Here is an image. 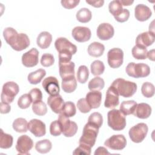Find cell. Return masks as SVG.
<instances>
[{
  "label": "cell",
  "instance_id": "7a4b0ae2",
  "mask_svg": "<svg viewBox=\"0 0 155 155\" xmlns=\"http://www.w3.org/2000/svg\"><path fill=\"white\" fill-rule=\"evenodd\" d=\"M54 47L59 53V62L71 61L72 56L77 51V47L63 37L57 38L54 42Z\"/></svg>",
  "mask_w": 155,
  "mask_h": 155
},
{
  "label": "cell",
  "instance_id": "f6af8a7d",
  "mask_svg": "<svg viewBox=\"0 0 155 155\" xmlns=\"http://www.w3.org/2000/svg\"><path fill=\"white\" fill-rule=\"evenodd\" d=\"M77 107L79 110L82 113H87L91 110V108L87 103L85 98L79 99L77 102Z\"/></svg>",
  "mask_w": 155,
  "mask_h": 155
},
{
  "label": "cell",
  "instance_id": "e575fe53",
  "mask_svg": "<svg viewBox=\"0 0 155 155\" xmlns=\"http://www.w3.org/2000/svg\"><path fill=\"white\" fill-rule=\"evenodd\" d=\"M147 49L139 45H134L131 50L132 56L136 59H145L147 58Z\"/></svg>",
  "mask_w": 155,
  "mask_h": 155
},
{
  "label": "cell",
  "instance_id": "ab89813d",
  "mask_svg": "<svg viewBox=\"0 0 155 155\" xmlns=\"http://www.w3.org/2000/svg\"><path fill=\"white\" fill-rule=\"evenodd\" d=\"M76 108L73 102L71 101L65 102L62 111L61 112L62 114H64L67 117H71L76 114Z\"/></svg>",
  "mask_w": 155,
  "mask_h": 155
},
{
  "label": "cell",
  "instance_id": "c3c4849f",
  "mask_svg": "<svg viewBox=\"0 0 155 155\" xmlns=\"http://www.w3.org/2000/svg\"><path fill=\"white\" fill-rule=\"evenodd\" d=\"M90 154H91V148L82 144H79V147H78L73 152V154L74 155H78V154L90 155Z\"/></svg>",
  "mask_w": 155,
  "mask_h": 155
},
{
  "label": "cell",
  "instance_id": "9a60e30c",
  "mask_svg": "<svg viewBox=\"0 0 155 155\" xmlns=\"http://www.w3.org/2000/svg\"><path fill=\"white\" fill-rule=\"evenodd\" d=\"M28 130L36 137H42L46 133L45 123L37 119H33L29 121Z\"/></svg>",
  "mask_w": 155,
  "mask_h": 155
},
{
  "label": "cell",
  "instance_id": "8fae6325",
  "mask_svg": "<svg viewBox=\"0 0 155 155\" xmlns=\"http://www.w3.org/2000/svg\"><path fill=\"white\" fill-rule=\"evenodd\" d=\"M104 145L113 150H122L127 145V139L123 134H114L105 141Z\"/></svg>",
  "mask_w": 155,
  "mask_h": 155
},
{
  "label": "cell",
  "instance_id": "b9f144b4",
  "mask_svg": "<svg viewBox=\"0 0 155 155\" xmlns=\"http://www.w3.org/2000/svg\"><path fill=\"white\" fill-rule=\"evenodd\" d=\"M88 122L94 125L99 128H101L103 124V117L102 114L98 112L91 113L88 119Z\"/></svg>",
  "mask_w": 155,
  "mask_h": 155
},
{
  "label": "cell",
  "instance_id": "d6986e66",
  "mask_svg": "<svg viewBox=\"0 0 155 155\" xmlns=\"http://www.w3.org/2000/svg\"><path fill=\"white\" fill-rule=\"evenodd\" d=\"M47 104L54 113L60 114L62 111L65 102L62 96L58 94L50 95L47 99Z\"/></svg>",
  "mask_w": 155,
  "mask_h": 155
},
{
  "label": "cell",
  "instance_id": "816d5d0a",
  "mask_svg": "<svg viewBox=\"0 0 155 155\" xmlns=\"http://www.w3.org/2000/svg\"><path fill=\"white\" fill-rule=\"evenodd\" d=\"M11 110V107L9 104L1 102L0 104V113L1 114L8 113Z\"/></svg>",
  "mask_w": 155,
  "mask_h": 155
},
{
  "label": "cell",
  "instance_id": "ee69618b",
  "mask_svg": "<svg viewBox=\"0 0 155 155\" xmlns=\"http://www.w3.org/2000/svg\"><path fill=\"white\" fill-rule=\"evenodd\" d=\"M54 58L53 54L50 53H44L41 58V64L45 67H48L53 65Z\"/></svg>",
  "mask_w": 155,
  "mask_h": 155
},
{
  "label": "cell",
  "instance_id": "52a82bcc",
  "mask_svg": "<svg viewBox=\"0 0 155 155\" xmlns=\"http://www.w3.org/2000/svg\"><path fill=\"white\" fill-rule=\"evenodd\" d=\"M19 91V85L16 82L13 81L5 82L2 86L1 94V102L7 104L12 103L15 96L18 94Z\"/></svg>",
  "mask_w": 155,
  "mask_h": 155
},
{
  "label": "cell",
  "instance_id": "4fadbf2b",
  "mask_svg": "<svg viewBox=\"0 0 155 155\" xmlns=\"http://www.w3.org/2000/svg\"><path fill=\"white\" fill-rule=\"evenodd\" d=\"M39 51L36 48H32L22 56V63L26 67L36 66L39 62Z\"/></svg>",
  "mask_w": 155,
  "mask_h": 155
},
{
  "label": "cell",
  "instance_id": "30bf717a",
  "mask_svg": "<svg viewBox=\"0 0 155 155\" xmlns=\"http://www.w3.org/2000/svg\"><path fill=\"white\" fill-rule=\"evenodd\" d=\"M124 61V52L119 48H113L110 49L107 53V62L112 68L120 67Z\"/></svg>",
  "mask_w": 155,
  "mask_h": 155
},
{
  "label": "cell",
  "instance_id": "11a10c76",
  "mask_svg": "<svg viewBox=\"0 0 155 155\" xmlns=\"http://www.w3.org/2000/svg\"><path fill=\"white\" fill-rule=\"evenodd\" d=\"M147 57L148 58L152 61H154V50L152 49L147 52Z\"/></svg>",
  "mask_w": 155,
  "mask_h": 155
},
{
  "label": "cell",
  "instance_id": "d590c367",
  "mask_svg": "<svg viewBox=\"0 0 155 155\" xmlns=\"http://www.w3.org/2000/svg\"><path fill=\"white\" fill-rule=\"evenodd\" d=\"M32 110L38 116H44L47 112V107L45 103L42 101H39L33 103Z\"/></svg>",
  "mask_w": 155,
  "mask_h": 155
},
{
  "label": "cell",
  "instance_id": "74e56055",
  "mask_svg": "<svg viewBox=\"0 0 155 155\" xmlns=\"http://www.w3.org/2000/svg\"><path fill=\"white\" fill-rule=\"evenodd\" d=\"M90 68L92 74L97 76L103 74L105 70V65L102 61L99 60H96L91 64Z\"/></svg>",
  "mask_w": 155,
  "mask_h": 155
},
{
  "label": "cell",
  "instance_id": "83f0119b",
  "mask_svg": "<svg viewBox=\"0 0 155 155\" xmlns=\"http://www.w3.org/2000/svg\"><path fill=\"white\" fill-rule=\"evenodd\" d=\"M45 75V70L42 68H39L35 71L29 73L27 77V79L30 84L36 85L41 81V80L44 78V77Z\"/></svg>",
  "mask_w": 155,
  "mask_h": 155
},
{
  "label": "cell",
  "instance_id": "4316f807",
  "mask_svg": "<svg viewBox=\"0 0 155 155\" xmlns=\"http://www.w3.org/2000/svg\"><path fill=\"white\" fill-rule=\"evenodd\" d=\"M61 87L65 93H71L73 92L77 87V82L75 76L62 79Z\"/></svg>",
  "mask_w": 155,
  "mask_h": 155
},
{
  "label": "cell",
  "instance_id": "603a6c76",
  "mask_svg": "<svg viewBox=\"0 0 155 155\" xmlns=\"http://www.w3.org/2000/svg\"><path fill=\"white\" fill-rule=\"evenodd\" d=\"M102 93L97 90H92L86 94V101L92 108H97L100 107L102 101Z\"/></svg>",
  "mask_w": 155,
  "mask_h": 155
},
{
  "label": "cell",
  "instance_id": "db71d44e",
  "mask_svg": "<svg viewBox=\"0 0 155 155\" xmlns=\"http://www.w3.org/2000/svg\"><path fill=\"white\" fill-rule=\"evenodd\" d=\"M111 153H109L107 148L104 147H98L94 151V155H99V154H110Z\"/></svg>",
  "mask_w": 155,
  "mask_h": 155
},
{
  "label": "cell",
  "instance_id": "d6a6232c",
  "mask_svg": "<svg viewBox=\"0 0 155 155\" xmlns=\"http://www.w3.org/2000/svg\"><path fill=\"white\" fill-rule=\"evenodd\" d=\"M13 142V137L9 134L5 133L2 129H1L0 136V148L3 149H8L12 147Z\"/></svg>",
  "mask_w": 155,
  "mask_h": 155
},
{
  "label": "cell",
  "instance_id": "5b68a950",
  "mask_svg": "<svg viewBox=\"0 0 155 155\" xmlns=\"http://www.w3.org/2000/svg\"><path fill=\"white\" fill-rule=\"evenodd\" d=\"M108 125L114 131H120L126 126L125 116L119 110L113 109L107 113Z\"/></svg>",
  "mask_w": 155,
  "mask_h": 155
},
{
  "label": "cell",
  "instance_id": "ac0fdd59",
  "mask_svg": "<svg viewBox=\"0 0 155 155\" xmlns=\"http://www.w3.org/2000/svg\"><path fill=\"white\" fill-rule=\"evenodd\" d=\"M98 38L102 41L110 39L114 34L113 27L109 23H102L97 27L96 31Z\"/></svg>",
  "mask_w": 155,
  "mask_h": 155
},
{
  "label": "cell",
  "instance_id": "6da1fadb",
  "mask_svg": "<svg viewBox=\"0 0 155 155\" xmlns=\"http://www.w3.org/2000/svg\"><path fill=\"white\" fill-rule=\"evenodd\" d=\"M3 36L6 42L18 51L26 49L30 44V39L26 34L18 33L12 27L5 28L3 31Z\"/></svg>",
  "mask_w": 155,
  "mask_h": 155
},
{
  "label": "cell",
  "instance_id": "7c38bea8",
  "mask_svg": "<svg viewBox=\"0 0 155 155\" xmlns=\"http://www.w3.org/2000/svg\"><path fill=\"white\" fill-rule=\"evenodd\" d=\"M33 147V140L27 135H22L17 140L16 150L19 154H30V150Z\"/></svg>",
  "mask_w": 155,
  "mask_h": 155
},
{
  "label": "cell",
  "instance_id": "f907efd6",
  "mask_svg": "<svg viewBox=\"0 0 155 155\" xmlns=\"http://www.w3.org/2000/svg\"><path fill=\"white\" fill-rule=\"evenodd\" d=\"M80 2L79 0H62L61 5L67 9H71L76 7Z\"/></svg>",
  "mask_w": 155,
  "mask_h": 155
},
{
  "label": "cell",
  "instance_id": "bcb514c9",
  "mask_svg": "<svg viewBox=\"0 0 155 155\" xmlns=\"http://www.w3.org/2000/svg\"><path fill=\"white\" fill-rule=\"evenodd\" d=\"M50 133L53 136H58L62 133L61 125L58 120H54L50 124Z\"/></svg>",
  "mask_w": 155,
  "mask_h": 155
},
{
  "label": "cell",
  "instance_id": "2e32d148",
  "mask_svg": "<svg viewBox=\"0 0 155 155\" xmlns=\"http://www.w3.org/2000/svg\"><path fill=\"white\" fill-rule=\"evenodd\" d=\"M42 85L45 91L50 95H56L59 93L60 88L58 79L54 76H48L42 82Z\"/></svg>",
  "mask_w": 155,
  "mask_h": 155
},
{
  "label": "cell",
  "instance_id": "60d3db41",
  "mask_svg": "<svg viewBox=\"0 0 155 155\" xmlns=\"http://www.w3.org/2000/svg\"><path fill=\"white\" fill-rule=\"evenodd\" d=\"M141 92L143 96L147 98H150L154 94V86L149 82H144L141 87Z\"/></svg>",
  "mask_w": 155,
  "mask_h": 155
},
{
  "label": "cell",
  "instance_id": "f5cc1de1",
  "mask_svg": "<svg viewBox=\"0 0 155 155\" xmlns=\"http://www.w3.org/2000/svg\"><path fill=\"white\" fill-rule=\"evenodd\" d=\"M85 2L90 4V5L96 7V8H99L103 6L104 4V0H99V1H85Z\"/></svg>",
  "mask_w": 155,
  "mask_h": 155
},
{
  "label": "cell",
  "instance_id": "ffe728a7",
  "mask_svg": "<svg viewBox=\"0 0 155 155\" xmlns=\"http://www.w3.org/2000/svg\"><path fill=\"white\" fill-rule=\"evenodd\" d=\"M74 63L72 61L59 62V72L61 79L74 76Z\"/></svg>",
  "mask_w": 155,
  "mask_h": 155
},
{
  "label": "cell",
  "instance_id": "277c9868",
  "mask_svg": "<svg viewBox=\"0 0 155 155\" xmlns=\"http://www.w3.org/2000/svg\"><path fill=\"white\" fill-rule=\"evenodd\" d=\"M99 128L94 125L87 122L82 131V134L79 139V143L92 148L96 142V138L99 133Z\"/></svg>",
  "mask_w": 155,
  "mask_h": 155
},
{
  "label": "cell",
  "instance_id": "f35d334b",
  "mask_svg": "<svg viewBox=\"0 0 155 155\" xmlns=\"http://www.w3.org/2000/svg\"><path fill=\"white\" fill-rule=\"evenodd\" d=\"M108 10L110 13L114 17L119 15L123 10L122 5L119 0L112 1L109 3Z\"/></svg>",
  "mask_w": 155,
  "mask_h": 155
},
{
  "label": "cell",
  "instance_id": "44dd1931",
  "mask_svg": "<svg viewBox=\"0 0 155 155\" xmlns=\"http://www.w3.org/2000/svg\"><path fill=\"white\" fill-rule=\"evenodd\" d=\"M155 40V35L150 31H145L139 34L136 39V45L147 48L151 45Z\"/></svg>",
  "mask_w": 155,
  "mask_h": 155
},
{
  "label": "cell",
  "instance_id": "4dcf8cb0",
  "mask_svg": "<svg viewBox=\"0 0 155 155\" xmlns=\"http://www.w3.org/2000/svg\"><path fill=\"white\" fill-rule=\"evenodd\" d=\"M52 148V143L48 139H43L38 141L35 144L36 150L41 154L48 153Z\"/></svg>",
  "mask_w": 155,
  "mask_h": 155
},
{
  "label": "cell",
  "instance_id": "f546056e",
  "mask_svg": "<svg viewBox=\"0 0 155 155\" xmlns=\"http://www.w3.org/2000/svg\"><path fill=\"white\" fill-rule=\"evenodd\" d=\"M12 127L13 130L18 133H26L28 130V123L25 119L19 117L13 121Z\"/></svg>",
  "mask_w": 155,
  "mask_h": 155
},
{
  "label": "cell",
  "instance_id": "8d00e7d4",
  "mask_svg": "<svg viewBox=\"0 0 155 155\" xmlns=\"http://www.w3.org/2000/svg\"><path fill=\"white\" fill-rule=\"evenodd\" d=\"M88 76H89V71L87 67L85 65L79 66L76 73L78 81L81 84H84L87 81L88 79Z\"/></svg>",
  "mask_w": 155,
  "mask_h": 155
},
{
  "label": "cell",
  "instance_id": "9f6ffc18",
  "mask_svg": "<svg viewBox=\"0 0 155 155\" xmlns=\"http://www.w3.org/2000/svg\"><path fill=\"white\" fill-rule=\"evenodd\" d=\"M120 2L122 4V5L124 6H129L134 2L133 1H127V0H120Z\"/></svg>",
  "mask_w": 155,
  "mask_h": 155
},
{
  "label": "cell",
  "instance_id": "7dc6e473",
  "mask_svg": "<svg viewBox=\"0 0 155 155\" xmlns=\"http://www.w3.org/2000/svg\"><path fill=\"white\" fill-rule=\"evenodd\" d=\"M28 94L30 96L33 103L39 101H42V93L40 89L38 88H34L29 91Z\"/></svg>",
  "mask_w": 155,
  "mask_h": 155
},
{
  "label": "cell",
  "instance_id": "8992f818",
  "mask_svg": "<svg viewBox=\"0 0 155 155\" xmlns=\"http://www.w3.org/2000/svg\"><path fill=\"white\" fill-rule=\"evenodd\" d=\"M125 71L129 76L132 78H145L150 74V68L146 64L130 62L126 67Z\"/></svg>",
  "mask_w": 155,
  "mask_h": 155
},
{
  "label": "cell",
  "instance_id": "1f68e13d",
  "mask_svg": "<svg viewBox=\"0 0 155 155\" xmlns=\"http://www.w3.org/2000/svg\"><path fill=\"white\" fill-rule=\"evenodd\" d=\"M77 20L82 23H87L90 21L92 18L91 11L87 8H82L78 11L76 15Z\"/></svg>",
  "mask_w": 155,
  "mask_h": 155
},
{
  "label": "cell",
  "instance_id": "ba28073f",
  "mask_svg": "<svg viewBox=\"0 0 155 155\" xmlns=\"http://www.w3.org/2000/svg\"><path fill=\"white\" fill-rule=\"evenodd\" d=\"M58 120L60 124L62 133L64 136L70 137L75 135L78 128L76 122L70 120L69 117L62 113H60Z\"/></svg>",
  "mask_w": 155,
  "mask_h": 155
},
{
  "label": "cell",
  "instance_id": "cb8c5ba5",
  "mask_svg": "<svg viewBox=\"0 0 155 155\" xmlns=\"http://www.w3.org/2000/svg\"><path fill=\"white\" fill-rule=\"evenodd\" d=\"M152 109L150 105L147 103H140L137 104L136 107L132 114L139 119H147L151 114Z\"/></svg>",
  "mask_w": 155,
  "mask_h": 155
},
{
  "label": "cell",
  "instance_id": "7402d4cb",
  "mask_svg": "<svg viewBox=\"0 0 155 155\" xmlns=\"http://www.w3.org/2000/svg\"><path fill=\"white\" fill-rule=\"evenodd\" d=\"M152 15L151 9L144 4H138L134 8V16L136 19L140 22L148 20Z\"/></svg>",
  "mask_w": 155,
  "mask_h": 155
},
{
  "label": "cell",
  "instance_id": "f1b7e54d",
  "mask_svg": "<svg viewBox=\"0 0 155 155\" xmlns=\"http://www.w3.org/2000/svg\"><path fill=\"white\" fill-rule=\"evenodd\" d=\"M137 103L136 101L133 100H130V101H123L120 105V111L125 115H130L133 113L136 105Z\"/></svg>",
  "mask_w": 155,
  "mask_h": 155
},
{
  "label": "cell",
  "instance_id": "7bdbcfd3",
  "mask_svg": "<svg viewBox=\"0 0 155 155\" xmlns=\"http://www.w3.org/2000/svg\"><path fill=\"white\" fill-rule=\"evenodd\" d=\"M31 102L32 101L29 94H24L18 99V105L21 109H26L30 107Z\"/></svg>",
  "mask_w": 155,
  "mask_h": 155
},
{
  "label": "cell",
  "instance_id": "681fc988",
  "mask_svg": "<svg viewBox=\"0 0 155 155\" xmlns=\"http://www.w3.org/2000/svg\"><path fill=\"white\" fill-rule=\"evenodd\" d=\"M130 17V12L128 9L123 8L122 12L117 16H114V19L119 22H124L128 21Z\"/></svg>",
  "mask_w": 155,
  "mask_h": 155
},
{
  "label": "cell",
  "instance_id": "836d02e7",
  "mask_svg": "<svg viewBox=\"0 0 155 155\" xmlns=\"http://www.w3.org/2000/svg\"><path fill=\"white\" fill-rule=\"evenodd\" d=\"M105 86L104 80L100 77L96 76L90 81L88 84V89L90 91L92 90H101Z\"/></svg>",
  "mask_w": 155,
  "mask_h": 155
},
{
  "label": "cell",
  "instance_id": "5bb4252c",
  "mask_svg": "<svg viewBox=\"0 0 155 155\" xmlns=\"http://www.w3.org/2000/svg\"><path fill=\"white\" fill-rule=\"evenodd\" d=\"M71 35L75 41L79 42H85L90 39L91 32L88 27L77 26L72 30Z\"/></svg>",
  "mask_w": 155,
  "mask_h": 155
},
{
  "label": "cell",
  "instance_id": "d4e9b609",
  "mask_svg": "<svg viewBox=\"0 0 155 155\" xmlns=\"http://www.w3.org/2000/svg\"><path fill=\"white\" fill-rule=\"evenodd\" d=\"M52 41V35L48 31L41 32L37 37L36 43L39 47L46 49L49 47Z\"/></svg>",
  "mask_w": 155,
  "mask_h": 155
},
{
  "label": "cell",
  "instance_id": "e0dca14e",
  "mask_svg": "<svg viewBox=\"0 0 155 155\" xmlns=\"http://www.w3.org/2000/svg\"><path fill=\"white\" fill-rule=\"evenodd\" d=\"M119 94L115 88L110 85L106 92L104 106L108 108H113L119 104Z\"/></svg>",
  "mask_w": 155,
  "mask_h": 155
},
{
  "label": "cell",
  "instance_id": "9c48e42d",
  "mask_svg": "<svg viewBox=\"0 0 155 155\" xmlns=\"http://www.w3.org/2000/svg\"><path fill=\"white\" fill-rule=\"evenodd\" d=\"M148 131V128L146 124L139 123L130 129L129 137L133 142L140 143L147 136Z\"/></svg>",
  "mask_w": 155,
  "mask_h": 155
},
{
  "label": "cell",
  "instance_id": "3957f363",
  "mask_svg": "<svg viewBox=\"0 0 155 155\" xmlns=\"http://www.w3.org/2000/svg\"><path fill=\"white\" fill-rule=\"evenodd\" d=\"M111 85L115 88L119 95L124 97H130L133 96L137 88L136 83L126 81L122 78L115 79Z\"/></svg>",
  "mask_w": 155,
  "mask_h": 155
},
{
  "label": "cell",
  "instance_id": "484cf974",
  "mask_svg": "<svg viewBox=\"0 0 155 155\" xmlns=\"http://www.w3.org/2000/svg\"><path fill=\"white\" fill-rule=\"evenodd\" d=\"M105 50V46L99 42H93L91 43L88 47V53L90 56L92 57H100L101 56Z\"/></svg>",
  "mask_w": 155,
  "mask_h": 155
}]
</instances>
